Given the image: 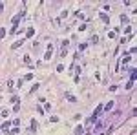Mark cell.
<instances>
[{"instance_id":"8","label":"cell","mask_w":137,"mask_h":135,"mask_svg":"<svg viewBox=\"0 0 137 135\" xmlns=\"http://www.w3.org/2000/svg\"><path fill=\"white\" fill-rule=\"evenodd\" d=\"M4 37H6V29H4V27H0V38H4Z\"/></svg>"},{"instance_id":"6","label":"cell","mask_w":137,"mask_h":135,"mask_svg":"<svg viewBox=\"0 0 137 135\" xmlns=\"http://www.w3.org/2000/svg\"><path fill=\"white\" fill-rule=\"evenodd\" d=\"M18 131H20V130H18V128H17V126H15V128L11 130V131H7V133H9V135H17V133H18Z\"/></svg>"},{"instance_id":"5","label":"cell","mask_w":137,"mask_h":135,"mask_svg":"<svg viewBox=\"0 0 137 135\" xmlns=\"http://www.w3.org/2000/svg\"><path fill=\"white\" fill-rule=\"evenodd\" d=\"M33 35H35V29H33V27H29L27 33H26V37H33Z\"/></svg>"},{"instance_id":"2","label":"cell","mask_w":137,"mask_h":135,"mask_svg":"<svg viewBox=\"0 0 137 135\" xmlns=\"http://www.w3.org/2000/svg\"><path fill=\"white\" fill-rule=\"evenodd\" d=\"M101 20H103V22H110V17L106 13H101Z\"/></svg>"},{"instance_id":"1","label":"cell","mask_w":137,"mask_h":135,"mask_svg":"<svg viewBox=\"0 0 137 135\" xmlns=\"http://www.w3.org/2000/svg\"><path fill=\"white\" fill-rule=\"evenodd\" d=\"M101 111H103V106H97V110H95V111H93V117H91V119H90V121L93 122V121H95V119H97V117H99V115H101Z\"/></svg>"},{"instance_id":"7","label":"cell","mask_w":137,"mask_h":135,"mask_svg":"<svg viewBox=\"0 0 137 135\" xmlns=\"http://www.w3.org/2000/svg\"><path fill=\"white\" fill-rule=\"evenodd\" d=\"M35 130H37V121L33 119V121H31V131H35Z\"/></svg>"},{"instance_id":"9","label":"cell","mask_w":137,"mask_h":135,"mask_svg":"<svg viewBox=\"0 0 137 135\" xmlns=\"http://www.w3.org/2000/svg\"><path fill=\"white\" fill-rule=\"evenodd\" d=\"M11 102H15V104H18V97H17V95H13V97H11Z\"/></svg>"},{"instance_id":"4","label":"cell","mask_w":137,"mask_h":135,"mask_svg":"<svg viewBox=\"0 0 137 135\" xmlns=\"http://www.w3.org/2000/svg\"><path fill=\"white\" fill-rule=\"evenodd\" d=\"M82 131H84L82 126H77V128H75V135H82Z\"/></svg>"},{"instance_id":"10","label":"cell","mask_w":137,"mask_h":135,"mask_svg":"<svg viewBox=\"0 0 137 135\" xmlns=\"http://www.w3.org/2000/svg\"><path fill=\"white\" fill-rule=\"evenodd\" d=\"M111 108H113V102H110V104H106V106H104L103 110H111Z\"/></svg>"},{"instance_id":"3","label":"cell","mask_w":137,"mask_h":135,"mask_svg":"<svg viewBox=\"0 0 137 135\" xmlns=\"http://www.w3.org/2000/svg\"><path fill=\"white\" fill-rule=\"evenodd\" d=\"M22 44H24V40H18V42H15V44H13L11 47H13V49H17V47H20Z\"/></svg>"}]
</instances>
